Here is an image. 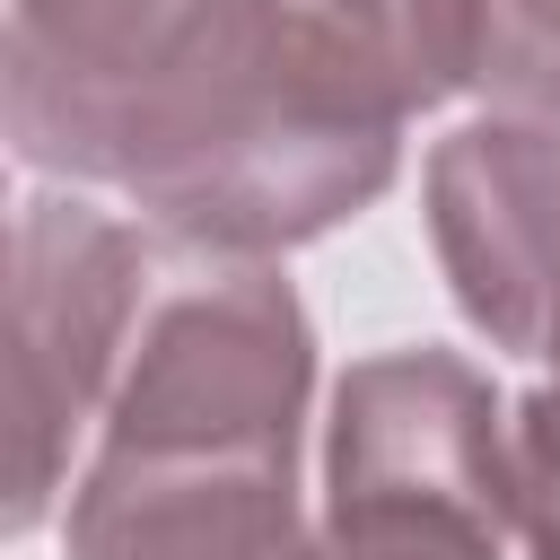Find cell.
Instances as JSON below:
<instances>
[{"label":"cell","instance_id":"cell-1","mask_svg":"<svg viewBox=\"0 0 560 560\" xmlns=\"http://www.w3.org/2000/svg\"><path fill=\"white\" fill-rule=\"evenodd\" d=\"M411 96L324 0H9V149L192 254H289L402 175Z\"/></svg>","mask_w":560,"mask_h":560},{"label":"cell","instance_id":"cell-2","mask_svg":"<svg viewBox=\"0 0 560 560\" xmlns=\"http://www.w3.org/2000/svg\"><path fill=\"white\" fill-rule=\"evenodd\" d=\"M306 402L315 324L280 262L175 245L61 499V560H306Z\"/></svg>","mask_w":560,"mask_h":560},{"label":"cell","instance_id":"cell-3","mask_svg":"<svg viewBox=\"0 0 560 560\" xmlns=\"http://www.w3.org/2000/svg\"><path fill=\"white\" fill-rule=\"evenodd\" d=\"M508 394L464 350H376L332 385L306 560H508Z\"/></svg>","mask_w":560,"mask_h":560},{"label":"cell","instance_id":"cell-4","mask_svg":"<svg viewBox=\"0 0 560 560\" xmlns=\"http://www.w3.org/2000/svg\"><path fill=\"white\" fill-rule=\"evenodd\" d=\"M166 236L96 192H26L9 228V534H35L122 385L140 315L166 280Z\"/></svg>","mask_w":560,"mask_h":560},{"label":"cell","instance_id":"cell-5","mask_svg":"<svg viewBox=\"0 0 560 560\" xmlns=\"http://www.w3.org/2000/svg\"><path fill=\"white\" fill-rule=\"evenodd\" d=\"M429 245L472 332L560 376V122L472 114L420 175Z\"/></svg>","mask_w":560,"mask_h":560},{"label":"cell","instance_id":"cell-6","mask_svg":"<svg viewBox=\"0 0 560 560\" xmlns=\"http://www.w3.org/2000/svg\"><path fill=\"white\" fill-rule=\"evenodd\" d=\"M455 96L560 122V0H446Z\"/></svg>","mask_w":560,"mask_h":560},{"label":"cell","instance_id":"cell-7","mask_svg":"<svg viewBox=\"0 0 560 560\" xmlns=\"http://www.w3.org/2000/svg\"><path fill=\"white\" fill-rule=\"evenodd\" d=\"M508 464H516V542H525V560H560V376H542L508 411Z\"/></svg>","mask_w":560,"mask_h":560}]
</instances>
